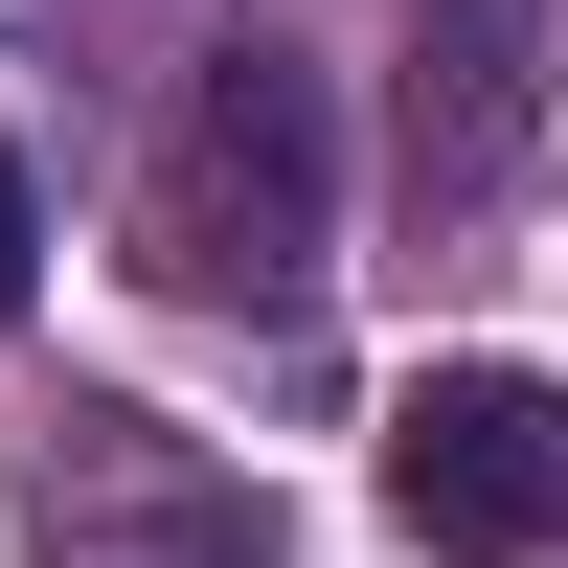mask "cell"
Instances as JSON below:
<instances>
[{
    "mask_svg": "<svg viewBox=\"0 0 568 568\" xmlns=\"http://www.w3.org/2000/svg\"><path fill=\"white\" fill-rule=\"evenodd\" d=\"M136 251L205 318H296L318 251H342V91L296 45H205L160 114V182H136Z\"/></svg>",
    "mask_w": 568,
    "mask_h": 568,
    "instance_id": "cell-1",
    "label": "cell"
},
{
    "mask_svg": "<svg viewBox=\"0 0 568 568\" xmlns=\"http://www.w3.org/2000/svg\"><path fill=\"white\" fill-rule=\"evenodd\" d=\"M387 524L433 568H546L568 546V409L524 364H433V387L387 409Z\"/></svg>",
    "mask_w": 568,
    "mask_h": 568,
    "instance_id": "cell-2",
    "label": "cell"
},
{
    "mask_svg": "<svg viewBox=\"0 0 568 568\" xmlns=\"http://www.w3.org/2000/svg\"><path fill=\"white\" fill-rule=\"evenodd\" d=\"M524 136H546V0H433L409 23V182L478 205Z\"/></svg>",
    "mask_w": 568,
    "mask_h": 568,
    "instance_id": "cell-3",
    "label": "cell"
},
{
    "mask_svg": "<svg viewBox=\"0 0 568 568\" xmlns=\"http://www.w3.org/2000/svg\"><path fill=\"white\" fill-rule=\"evenodd\" d=\"M45 296V205H23V160H0V318Z\"/></svg>",
    "mask_w": 568,
    "mask_h": 568,
    "instance_id": "cell-4",
    "label": "cell"
}]
</instances>
